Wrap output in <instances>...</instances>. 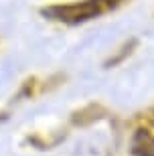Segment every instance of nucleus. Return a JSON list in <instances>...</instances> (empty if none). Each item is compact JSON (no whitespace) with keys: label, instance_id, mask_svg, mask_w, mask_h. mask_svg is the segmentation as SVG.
Here are the masks:
<instances>
[]
</instances>
